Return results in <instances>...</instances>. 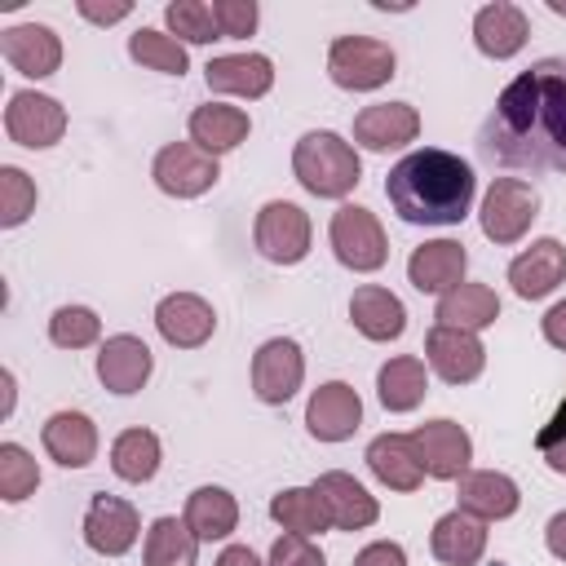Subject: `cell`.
Wrapping results in <instances>:
<instances>
[{
	"mask_svg": "<svg viewBox=\"0 0 566 566\" xmlns=\"http://www.w3.org/2000/svg\"><path fill=\"white\" fill-rule=\"evenodd\" d=\"M102 336V318L88 305H57L49 318V340L57 349H88Z\"/></svg>",
	"mask_w": 566,
	"mask_h": 566,
	"instance_id": "f35d334b",
	"label": "cell"
},
{
	"mask_svg": "<svg viewBox=\"0 0 566 566\" xmlns=\"http://www.w3.org/2000/svg\"><path fill=\"white\" fill-rule=\"evenodd\" d=\"M429 548L442 566H478L482 553H486V522L464 513V509H451L433 522Z\"/></svg>",
	"mask_w": 566,
	"mask_h": 566,
	"instance_id": "484cf974",
	"label": "cell"
},
{
	"mask_svg": "<svg viewBox=\"0 0 566 566\" xmlns=\"http://www.w3.org/2000/svg\"><path fill=\"white\" fill-rule=\"evenodd\" d=\"M212 566H261V557H256L248 544H226L221 557H217Z\"/></svg>",
	"mask_w": 566,
	"mask_h": 566,
	"instance_id": "7dc6e473",
	"label": "cell"
},
{
	"mask_svg": "<svg viewBox=\"0 0 566 566\" xmlns=\"http://www.w3.org/2000/svg\"><path fill=\"white\" fill-rule=\"evenodd\" d=\"M455 495H460V509L482 517V522H504L517 513L522 504V491L509 473H495V469H469L455 478Z\"/></svg>",
	"mask_w": 566,
	"mask_h": 566,
	"instance_id": "603a6c76",
	"label": "cell"
},
{
	"mask_svg": "<svg viewBox=\"0 0 566 566\" xmlns=\"http://www.w3.org/2000/svg\"><path fill=\"white\" fill-rule=\"evenodd\" d=\"M557 438H566V398H562V407L553 411V420L539 429V438H535V442H539V451H544V447H553Z\"/></svg>",
	"mask_w": 566,
	"mask_h": 566,
	"instance_id": "c3c4849f",
	"label": "cell"
},
{
	"mask_svg": "<svg viewBox=\"0 0 566 566\" xmlns=\"http://www.w3.org/2000/svg\"><path fill=\"white\" fill-rule=\"evenodd\" d=\"M509 283L522 301H544L557 283H566V248L557 239H535L509 261Z\"/></svg>",
	"mask_w": 566,
	"mask_h": 566,
	"instance_id": "7402d4cb",
	"label": "cell"
},
{
	"mask_svg": "<svg viewBox=\"0 0 566 566\" xmlns=\"http://www.w3.org/2000/svg\"><path fill=\"white\" fill-rule=\"evenodd\" d=\"M199 557V539L186 526V517H155L142 544V562L146 566H195Z\"/></svg>",
	"mask_w": 566,
	"mask_h": 566,
	"instance_id": "836d02e7",
	"label": "cell"
},
{
	"mask_svg": "<svg viewBox=\"0 0 566 566\" xmlns=\"http://www.w3.org/2000/svg\"><path fill=\"white\" fill-rule=\"evenodd\" d=\"M424 363L438 371V380L447 385H469L482 376L486 367V345L478 340V332L464 327H429L424 336Z\"/></svg>",
	"mask_w": 566,
	"mask_h": 566,
	"instance_id": "7c38bea8",
	"label": "cell"
},
{
	"mask_svg": "<svg viewBox=\"0 0 566 566\" xmlns=\"http://www.w3.org/2000/svg\"><path fill=\"white\" fill-rule=\"evenodd\" d=\"M292 172L296 181L318 199H345L363 181V159L354 142H345L332 128H314L292 146Z\"/></svg>",
	"mask_w": 566,
	"mask_h": 566,
	"instance_id": "3957f363",
	"label": "cell"
},
{
	"mask_svg": "<svg viewBox=\"0 0 566 566\" xmlns=\"http://www.w3.org/2000/svg\"><path fill=\"white\" fill-rule=\"evenodd\" d=\"M473 168L438 146L402 155L385 177V199L407 226H460L473 208Z\"/></svg>",
	"mask_w": 566,
	"mask_h": 566,
	"instance_id": "7a4b0ae2",
	"label": "cell"
},
{
	"mask_svg": "<svg viewBox=\"0 0 566 566\" xmlns=\"http://www.w3.org/2000/svg\"><path fill=\"white\" fill-rule=\"evenodd\" d=\"M31 212H35V181L22 168L4 164L0 168V226L4 230H18Z\"/></svg>",
	"mask_w": 566,
	"mask_h": 566,
	"instance_id": "ab89813d",
	"label": "cell"
},
{
	"mask_svg": "<svg viewBox=\"0 0 566 566\" xmlns=\"http://www.w3.org/2000/svg\"><path fill=\"white\" fill-rule=\"evenodd\" d=\"M478 155L517 172H566V57H539L500 88Z\"/></svg>",
	"mask_w": 566,
	"mask_h": 566,
	"instance_id": "6da1fadb",
	"label": "cell"
},
{
	"mask_svg": "<svg viewBox=\"0 0 566 566\" xmlns=\"http://www.w3.org/2000/svg\"><path fill=\"white\" fill-rule=\"evenodd\" d=\"M150 371H155V354H150V345L142 336L119 332V336L102 340V349H97V380L111 394H119V398L137 394L150 380Z\"/></svg>",
	"mask_w": 566,
	"mask_h": 566,
	"instance_id": "ac0fdd59",
	"label": "cell"
},
{
	"mask_svg": "<svg viewBox=\"0 0 566 566\" xmlns=\"http://www.w3.org/2000/svg\"><path fill=\"white\" fill-rule=\"evenodd\" d=\"M548 9H553V13H566V4H562V0H548Z\"/></svg>",
	"mask_w": 566,
	"mask_h": 566,
	"instance_id": "816d5d0a",
	"label": "cell"
},
{
	"mask_svg": "<svg viewBox=\"0 0 566 566\" xmlns=\"http://www.w3.org/2000/svg\"><path fill=\"white\" fill-rule=\"evenodd\" d=\"M535 217H539V195H535L531 181H522V177H495L486 186L478 221H482V234L491 243H500V248L517 243L531 230Z\"/></svg>",
	"mask_w": 566,
	"mask_h": 566,
	"instance_id": "52a82bcc",
	"label": "cell"
},
{
	"mask_svg": "<svg viewBox=\"0 0 566 566\" xmlns=\"http://www.w3.org/2000/svg\"><path fill=\"white\" fill-rule=\"evenodd\" d=\"M40 442L62 469H88L97 460V424L84 411H53L40 424Z\"/></svg>",
	"mask_w": 566,
	"mask_h": 566,
	"instance_id": "cb8c5ba5",
	"label": "cell"
},
{
	"mask_svg": "<svg viewBox=\"0 0 566 566\" xmlns=\"http://www.w3.org/2000/svg\"><path fill=\"white\" fill-rule=\"evenodd\" d=\"M270 517H274L283 531L310 535V539L332 526V517H327V509H323V500H318L314 486H287V491H279V495L270 500Z\"/></svg>",
	"mask_w": 566,
	"mask_h": 566,
	"instance_id": "e575fe53",
	"label": "cell"
},
{
	"mask_svg": "<svg viewBox=\"0 0 566 566\" xmlns=\"http://www.w3.org/2000/svg\"><path fill=\"white\" fill-rule=\"evenodd\" d=\"M327 239H332V252L345 270L354 274H371L389 261V239H385V226L376 221L371 208L363 203H340L332 212V226H327Z\"/></svg>",
	"mask_w": 566,
	"mask_h": 566,
	"instance_id": "5b68a950",
	"label": "cell"
},
{
	"mask_svg": "<svg viewBox=\"0 0 566 566\" xmlns=\"http://www.w3.org/2000/svg\"><path fill=\"white\" fill-rule=\"evenodd\" d=\"M305 380V354L292 336H274L252 354V394L265 407H283Z\"/></svg>",
	"mask_w": 566,
	"mask_h": 566,
	"instance_id": "8fae6325",
	"label": "cell"
},
{
	"mask_svg": "<svg viewBox=\"0 0 566 566\" xmlns=\"http://www.w3.org/2000/svg\"><path fill=\"white\" fill-rule=\"evenodd\" d=\"M0 53H4V62H9L18 75H27V80H49V75H57V66H62V40H57V31L44 27V22L4 27V31H0Z\"/></svg>",
	"mask_w": 566,
	"mask_h": 566,
	"instance_id": "9a60e30c",
	"label": "cell"
},
{
	"mask_svg": "<svg viewBox=\"0 0 566 566\" xmlns=\"http://www.w3.org/2000/svg\"><path fill=\"white\" fill-rule=\"evenodd\" d=\"M256 18H261L256 0H217L212 4V22H217L221 40H248L256 31Z\"/></svg>",
	"mask_w": 566,
	"mask_h": 566,
	"instance_id": "60d3db41",
	"label": "cell"
},
{
	"mask_svg": "<svg viewBox=\"0 0 566 566\" xmlns=\"http://www.w3.org/2000/svg\"><path fill=\"white\" fill-rule=\"evenodd\" d=\"M40 486V464L22 442H0V500L22 504Z\"/></svg>",
	"mask_w": 566,
	"mask_h": 566,
	"instance_id": "8d00e7d4",
	"label": "cell"
},
{
	"mask_svg": "<svg viewBox=\"0 0 566 566\" xmlns=\"http://www.w3.org/2000/svg\"><path fill=\"white\" fill-rule=\"evenodd\" d=\"M4 133H9V142L27 146V150H49L66 133V106L49 93L18 88V93H9V106H4Z\"/></svg>",
	"mask_w": 566,
	"mask_h": 566,
	"instance_id": "9c48e42d",
	"label": "cell"
},
{
	"mask_svg": "<svg viewBox=\"0 0 566 566\" xmlns=\"http://www.w3.org/2000/svg\"><path fill=\"white\" fill-rule=\"evenodd\" d=\"M310 239H314V226H310V212L301 203H292V199L261 203V212L252 221V243L265 261L296 265L310 256Z\"/></svg>",
	"mask_w": 566,
	"mask_h": 566,
	"instance_id": "8992f818",
	"label": "cell"
},
{
	"mask_svg": "<svg viewBox=\"0 0 566 566\" xmlns=\"http://www.w3.org/2000/svg\"><path fill=\"white\" fill-rule=\"evenodd\" d=\"M128 57L142 62L146 71H159V75H186L190 71V57H186V44L172 40L168 31H155V27H137L128 35Z\"/></svg>",
	"mask_w": 566,
	"mask_h": 566,
	"instance_id": "d590c367",
	"label": "cell"
},
{
	"mask_svg": "<svg viewBox=\"0 0 566 566\" xmlns=\"http://www.w3.org/2000/svg\"><path fill=\"white\" fill-rule=\"evenodd\" d=\"M164 22H168V35L172 40H186V44H212V40H221V31L212 22V4H203V0H172L164 9Z\"/></svg>",
	"mask_w": 566,
	"mask_h": 566,
	"instance_id": "74e56055",
	"label": "cell"
},
{
	"mask_svg": "<svg viewBox=\"0 0 566 566\" xmlns=\"http://www.w3.org/2000/svg\"><path fill=\"white\" fill-rule=\"evenodd\" d=\"M265 566H327L323 548L310 539V535H279L274 548H270V562Z\"/></svg>",
	"mask_w": 566,
	"mask_h": 566,
	"instance_id": "b9f144b4",
	"label": "cell"
},
{
	"mask_svg": "<svg viewBox=\"0 0 566 566\" xmlns=\"http://www.w3.org/2000/svg\"><path fill=\"white\" fill-rule=\"evenodd\" d=\"M376 394H380V407L402 416V411H416L429 394V371H424V358L416 354H398L389 358L380 371H376Z\"/></svg>",
	"mask_w": 566,
	"mask_h": 566,
	"instance_id": "4dcf8cb0",
	"label": "cell"
},
{
	"mask_svg": "<svg viewBox=\"0 0 566 566\" xmlns=\"http://www.w3.org/2000/svg\"><path fill=\"white\" fill-rule=\"evenodd\" d=\"M526 40H531V18L517 4L495 0V4H482L473 13V44H478L482 57L509 62V57H517L526 49Z\"/></svg>",
	"mask_w": 566,
	"mask_h": 566,
	"instance_id": "ffe728a7",
	"label": "cell"
},
{
	"mask_svg": "<svg viewBox=\"0 0 566 566\" xmlns=\"http://www.w3.org/2000/svg\"><path fill=\"white\" fill-rule=\"evenodd\" d=\"M349 318H354V327L367 336V340H398L402 332H407V310H402V301L389 292V287H380V283H363V287H354V296H349Z\"/></svg>",
	"mask_w": 566,
	"mask_h": 566,
	"instance_id": "83f0119b",
	"label": "cell"
},
{
	"mask_svg": "<svg viewBox=\"0 0 566 566\" xmlns=\"http://www.w3.org/2000/svg\"><path fill=\"white\" fill-rule=\"evenodd\" d=\"M84 544L93 548V553H102V557H124L133 544H137V535H142V517H137V509L128 504V500H119V495H93L88 500V509H84Z\"/></svg>",
	"mask_w": 566,
	"mask_h": 566,
	"instance_id": "4fadbf2b",
	"label": "cell"
},
{
	"mask_svg": "<svg viewBox=\"0 0 566 566\" xmlns=\"http://www.w3.org/2000/svg\"><path fill=\"white\" fill-rule=\"evenodd\" d=\"M358 424H363V398H358L354 385L327 380V385H318L310 394V402H305V429H310V438H318V442H345V438H354Z\"/></svg>",
	"mask_w": 566,
	"mask_h": 566,
	"instance_id": "5bb4252c",
	"label": "cell"
},
{
	"mask_svg": "<svg viewBox=\"0 0 566 566\" xmlns=\"http://www.w3.org/2000/svg\"><path fill=\"white\" fill-rule=\"evenodd\" d=\"M155 327L172 349H199L217 332V310L195 292H168L155 305Z\"/></svg>",
	"mask_w": 566,
	"mask_h": 566,
	"instance_id": "2e32d148",
	"label": "cell"
},
{
	"mask_svg": "<svg viewBox=\"0 0 566 566\" xmlns=\"http://www.w3.org/2000/svg\"><path fill=\"white\" fill-rule=\"evenodd\" d=\"M327 75L345 93H371L398 75V57L376 35H336L327 49Z\"/></svg>",
	"mask_w": 566,
	"mask_h": 566,
	"instance_id": "277c9868",
	"label": "cell"
},
{
	"mask_svg": "<svg viewBox=\"0 0 566 566\" xmlns=\"http://www.w3.org/2000/svg\"><path fill=\"white\" fill-rule=\"evenodd\" d=\"M539 332H544V340H548L553 349H566V301H557V305L539 318Z\"/></svg>",
	"mask_w": 566,
	"mask_h": 566,
	"instance_id": "f6af8a7d",
	"label": "cell"
},
{
	"mask_svg": "<svg viewBox=\"0 0 566 566\" xmlns=\"http://www.w3.org/2000/svg\"><path fill=\"white\" fill-rule=\"evenodd\" d=\"M354 566H407V553H402L398 539H376V544L358 548Z\"/></svg>",
	"mask_w": 566,
	"mask_h": 566,
	"instance_id": "7bdbcfd3",
	"label": "cell"
},
{
	"mask_svg": "<svg viewBox=\"0 0 566 566\" xmlns=\"http://www.w3.org/2000/svg\"><path fill=\"white\" fill-rule=\"evenodd\" d=\"M203 80L212 93L230 97H265L274 88V62L265 53H221L203 66Z\"/></svg>",
	"mask_w": 566,
	"mask_h": 566,
	"instance_id": "d4e9b609",
	"label": "cell"
},
{
	"mask_svg": "<svg viewBox=\"0 0 566 566\" xmlns=\"http://www.w3.org/2000/svg\"><path fill=\"white\" fill-rule=\"evenodd\" d=\"M438 327H464V332H482L500 318V296L486 287V283H460L451 287L447 296H438V310H433Z\"/></svg>",
	"mask_w": 566,
	"mask_h": 566,
	"instance_id": "1f68e13d",
	"label": "cell"
},
{
	"mask_svg": "<svg viewBox=\"0 0 566 566\" xmlns=\"http://www.w3.org/2000/svg\"><path fill=\"white\" fill-rule=\"evenodd\" d=\"M150 177L172 199H199L217 186L221 164L208 150H199L195 142H168V146H159V155L150 164Z\"/></svg>",
	"mask_w": 566,
	"mask_h": 566,
	"instance_id": "30bf717a",
	"label": "cell"
},
{
	"mask_svg": "<svg viewBox=\"0 0 566 566\" xmlns=\"http://www.w3.org/2000/svg\"><path fill=\"white\" fill-rule=\"evenodd\" d=\"M0 380H4V416H9L13 411V371H4Z\"/></svg>",
	"mask_w": 566,
	"mask_h": 566,
	"instance_id": "f907efd6",
	"label": "cell"
},
{
	"mask_svg": "<svg viewBox=\"0 0 566 566\" xmlns=\"http://www.w3.org/2000/svg\"><path fill=\"white\" fill-rule=\"evenodd\" d=\"M186 526L195 531L199 544H217V539H230L234 526H239V500L226 491V486H195L186 495Z\"/></svg>",
	"mask_w": 566,
	"mask_h": 566,
	"instance_id": "f546056e",
	"label": "cell"
},
{
	"mask_svg": "<svg viewBox=\"0 0 566 566\" xmlns=\"http://www.w3.org/2000/svg\"><path fill=\"white\" fill-rule=\"evenodd\" d=\"M159 460H164V447L150 429H124L111 442V469H115V478H124L133 486L150 482L159 473Z\"/></svg>",
	"mask_w": 566,
	"mask_h": 566,
	"instance_id": "d6a6232c",
	"label": "cell"
},
{
	"mask_svg": "<svg viewBox=\"0 0 566 566\" xmlns=\"http://www.w3.org/2000/svg\"><path fill=\"white\" fill-rule=\"evenodd\" d=\"M310 486L318 491V500H323V509H327V517H332L336 531H363V526H371V522L380 517L376 495H371L354 473L327 469V473H318Z\"/></svg>",
	"mask_w": 566,
	"mask_h": 566,
	"instance_id": "d6986e66",
	"label": "cell"
},
{
	"mask_svg": "<svg viewBox=\"0 0 566 566\" xmlns=\"http://www.w3.org/2000/svg\"><path fill=\"white\" fill-rule=\"evenodd\" d=\"M464 270H469V252L455 239H429V243H420L407 256L411 287L416 292H429V296H447L451 287H460L464 283Z\"/></svg>",
	"mask_w": 566,
	"mask_h": 566,
	"instance_id": "44dd1931",
	"label": "cell"
},
{
	"mask_svg": "<svg viewBox=\"0 0 566 566\" xmlns=\"http://www.w3.org/2000/svg\"><path fill=\"white\" fill-rule=\"evenodd\" d=\"M190 142L199 146V150H208L212 159H221L226 150H234V146H243L248 142V133H252V119H248V111L243 106H226V102H203V106H195L190 111Z\"/></svg>",
	"mask_w": 566,
	"mask_h": 566,
	"instance_id": "4316f807",
	"label": "cell"
},
{
	"mask_svg": "<svg viewBox=\"0 0 566 566\" xmlns=\"http://www.w3.org/2000/svg\"><path fill=\"white\" fill-rule=\"evenodd\" d=\"M544 544L557 562H566V513H553L548 526H544Z\"/></svg>",
	"mask_w": 566,
	"mask_h": 566,
	"instance_id": "bcb514c9",
	"label": "cell"
},
{
	"mask_svg": "<svg viewBox=\"0 0 566 566\" xmlns=\"http://www.w3.org/2000/svg\"><path fill=\"white\" fill-rule=\"evenodd\" d=\"M544 464H548L553 473H566V438H557L553 447H544Z\"/></svg>",
	"mask_w": 566,
	"mask_h": 566,
	"instance_id": "681fc988",
	"label": "cell"
},
{
	"mask_svg": "<svg viewBox=\"0 0 566 566\" xmlns=\"http://www.w3.org/2000/svg\"><path fill=\"white\" fill-rule=\"evenodd\" d=\"M420 137V111L411 102H376L354 115V142L371 155L398 150Z\"/></svg>",
	"mask_w": 566,
	"mask_h": 566,
	"instance_id": "e0dca14e",
	"label": "cell"
},
{
	"mask_svg": "<svg viewBox=\"0 0 566 566\" xmlns=\"http://www.w3.org/2000/svg\"><path fill=\"white\" fill-rule=\"evenodd\" d=\"M128 13H133V4H128V0H119V4H88V0H80V18H88V22H97V27L124 22Z\"/></svg>",
	"mask_w": 566,
	"mask_h": 566,
	"instance_id": "ee69618b",
	"label": "cell"
},
{
	"mask_svg": "<svg viewBox=\"0 0 566 566\" xmlns=\"http://www.w3.org/2000/svg\"><path fill=\"white\" fill-rule=\"evenodd\" d=\"M411 451L424 469V478H438V482H455L460 473H469V460H473V438L464 424L438 416V420H424L416 424L411 433Z\"/></svg>",
	"mask_w": 566,
	"mask_h": 566,
	"instance_id": "ba28073f",
	"label": "cell"
},
{
	"mask_svg": "<svg viewBox=\"0 0 566 566\" xmlns=\"http://www.w3.org/2000/svg\"><path fill=\"white\" fill-rule=\"evenodd\" d=\"M363 460L376 473V482L389 486V491H416L424 482V469H420L407 433H376L367 442V455Z\"/></svg>",
	"mask_w": 566,
	"mask_h": 566,
	"instance_id": "f1b7e54d",
	"label": "cell"
}]
</instances>
